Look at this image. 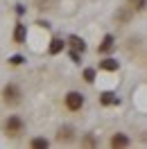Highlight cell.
<instances>
[{
    "label": "cell",
    "instance_id": "cell-10",
    "mask_svg": "<svg viewBox=\"0 0 147 149\" xmlns=\"http://www.w3.org/2000/svg\"><path fill=\"white\" fill-rule=\"evenodd\" d=\"M57 140H59V142L73 140V127H61V129L57 131Z\"/></svg>",
    "mask_w": 147,
    "mask_h": 149
},
{
    "label": "cell",
    "instance_id": "cell-1",
    "mask_svg": "<svg viewBox=\"0 0 147 149\" xmlns=\"http://www.w3.org/2000/svg\"><path fill=\"white\" fill-rule=\"evenodd\" d=\"M23 131H25V122H23V118H18V115H9V118L5 120V133H7L9 138H18Z\"/></svg>",
    "mask_w": 147,
    "mask_h": 149
},
{
    "label": "cell",
    "instance_id": "cell-7",
    "mask_svg": "<svg viewBox=\"0 0 147 149\" xmlns=\"http://www.w3.org/2000/svg\"><path fill=\"white\" fill-rule=\"evenodd\" d=\"M25 36H27L25 25H23V23H16V29H14V41H16L18 45H23V43H25Z\"/></svg>",
    "mask_w": 147,
    "mask_h": 149
},
{
    "label": "cell",
    "instance_id": "cell-12",
    "mask_svg": "<svg viewBox=\"0 0 147 149\" xmlns=\"http://www.w3.org/2000/svg\"><path fill=\"white\" fill-rule=\"evenodd\" d=\"M29 147L32 149H48L50 147V140L48 138H32L29 140Z\"/></svg>",
    "mask_w": 147,
    "mask_h": 149
},
{
    "label": "cell",
    "instance_id": "cell-17",
    "mask_svg": "<svg viewBox=\"0 0 147 149\" xmlns=\"http://www.w3.org/2000/svg\"><path fill=\"white\" fill-rule=\"evenodd\" d=\"M70 59H73V63H79V52H70Z\"/></svg>",
    "mask_w": 147,
    "mask_h": 149
},
{
    "label": "cell",
    "instance_id": "cell-18",
    "mask_svg": "<svg viewBox=\"0 0 147 149\" xmlns=\"http://www.w3.org/2000/svg\"><path fill=\"white\" fill-rule=\"evenodd\" d=\"M16 14H25V7H23V5H16Z\"/></svg>",
    "mask_w": 147,
    "mask_h": 149
},
{
    "label": "cell",
    "instance_id": "cell-13",
    "mask_svg": "<svg viewBox=\"0 0 147 149\" xmlns=\"http://www.w3.org/2000/svg\"><path fill=\"white\" fill-rule=\"evenodd\" d=\"M129 9L131 11H143L145 9V0H129Z\"/></svg>",
    "mask_w": 147,
    "mask_h": 149
},
{
    "label": "cell",
    "instance_id": "cell-11",
    "mask_svg": "<svg viewBox=\"0 0 147 149\" xmlns=\"http://www.w3.org/2000/svg\"><path fill=\"white\" fill-rule=\"evenodd\" d=\"M120 68V63L116 61V59H104V61H100V70H106V72H116Z\"/></svg>",
    "mask_w": 147,
    "mask_h": 149
},
{
    "label": "cell",
    "instance_id": "cell-9",
    "mask_svg": "<svg viewBox=\"0 0 147 149\" xmlns=\"http://www.w3.org/2000/svg\"><path fill=\"white\" fill-rule=\"evenodd\" d=\"M68 45L73 47L75 52H86V43H84V38H79V36H68Z\"/></svg>",
    "mask_w": 147,
    "mask_h": 149
},
{
    "label": "cell",
    "instance_id": "cell-5",
    "mask_svg": "<svg viewBox=\"0 0 147 149\" xmlns=\"http://www.w3.org/2000/svg\"><path fill=\"white\" fill-rule=\"evenodd\" d=\"M113 149H125V147H129V138L125 136V133H116L113 138H111V142H109Z\"/></svg>",
    "mask_w": 147,
    "mask_h": 149
},
{
    "label": "cell",
    "instance_id": "cell-3",
    "mask_svg": "<svg viewBox=\"0 0 147 149\" xmlns=\"http://www.w3.org/2000/svg\"><path fill=\"white\" fill-rule=\"evenodd\" d=\"M2 97H5V102H7V104H18L20 97H23L18 84H7L5 88H2Z\"/></svg>",
    "mask_w": 147,
    "mask_h": 149
},
{
    "label": "cell",
    "instance_id": "cell-16",
    "mask_svg": "<svg viewBox=\"0 0 147 149\" xmlns=\"http://www.w3.org/2000/svg\"><path fill=\"white\" fill-rule=\"evenodd\" d=\"M82 145H84V147H95V138H93V136H84Z\"/></svg>",
    "mask_w": 147,
    "mask_h": 149
},
{
    "label": "cell",
    "instance_id": "cell-8",
    "mask_svg": "<svg viewBox=\"0 0 147 149\" xmlns=\"http://www.w3.org/2000/svg\"><path fill=\"white\" fill-rule=\"evenodd\" d=\"M100 104H102V106H111V104H120V100L116 97V93L104 91V93L100 95Z\"/></svg>",
    "mask_w": 147,
    "mask_h": 149
},
{
    "label": "cell",
    "instance_id": "cell-15",
    "mask_svg": "<svg viewBox=\"0 0 147 149\" xmlns=\"http://www.w3.org/2000/svg\"><path fill=\"white\" fill-rule=\"evenodd\" d=\"M25 61V56H20V54H14V56H9V65H20Z\"/></svg>",
    "mask_w": 147,
    "mask_h": 149
},
{
    "label": "cell",
    "instance_id": "cell-2",
    "mask_svg": "<svg viewBox=\"0 0 147 149\" xmlns=\"http://www.w3.org/2000/svg\"><path fill=\"white\" fill-rule=\"evenodd\" d=\"M64 104H66L68 111H79V109L84 106V95L77 93V91H70V93H66Z\"/></svg>",
    "mask_w": 147,
    "mask_h": 149
},
{
    "label": "cell",
    "instance_id": "cell-6",
    "mask_svg": "<svg viewBox=\"0 0 147 149\" xmlns=\"http://www.w3.org/2000/svg\"><path fill=\"white\" fill-rule=\"evenodd\" d=\"M64 47H66L64 38H52V41H50V47H48V52L55 56V54H59V52H64Z\"/></svg>",
    "mask_w": 147,
    "mask_h": 149
},
{
    "label": "cell",
    "instance_id": "cell-14",
    "mask_svg": "<svg viewBox=\"0 0 147 149\" xmlns=\"http://www.w3.org/2000/svg\"><path fill=\"white\" fill-rule=\"evenodd\" d=\"M84 81H88V84L95 81V68H86L84 70Z\"/></svg>",
    "mask_w": 147,
    "mask_h": 149
},
{
    "label": "cell",
    "instance_id": "cell-4",
    "mask_svg": "<svg viewBox=\"0 0 147 149\" xmlns=\"http://www.w3.org/2000/svg\"><path fill=\"white\" fill-rule=\"evenodd\" d=\"M116 47V38H113V34H106V36L102 38V43H100V47H97V52L100 54H106V52H111Z\"/></svg>",
    "mask_w": 147,
    "mask_h": 149
}]
</instances>
